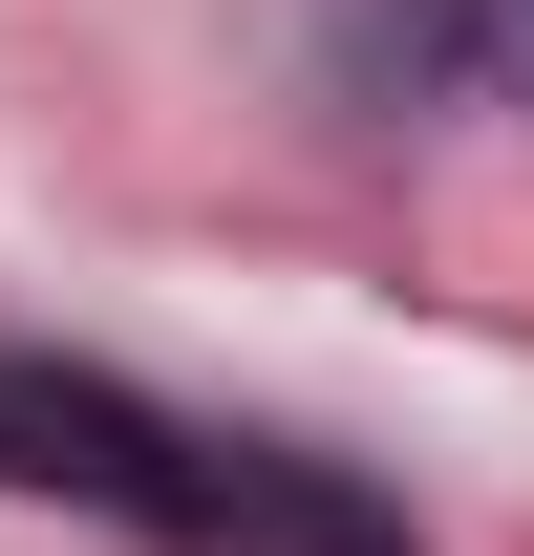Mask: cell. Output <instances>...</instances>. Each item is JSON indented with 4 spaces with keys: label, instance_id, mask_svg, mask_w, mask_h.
I'll return each mask as SVG.
<instances>
[{
    "label": "cell",
    "instance_id": "cell-1",
    "mask_svg": "<svg viewBox=\"0 0 534 556\" xmlns=\"http://www.w3.org/2000/svg\"><path fill=\"white\" fill-rule=\"evenodd\" d=\"M0 471L22 492H107L150 535H236V450L193 471V428H150L129 386H65V364H0Z\"/></svg>",
    "mask_w": 534,
    "mask_h": 556
}]
</instances>
